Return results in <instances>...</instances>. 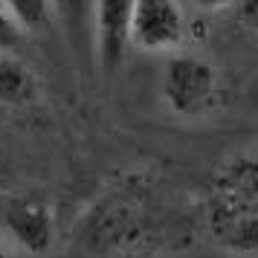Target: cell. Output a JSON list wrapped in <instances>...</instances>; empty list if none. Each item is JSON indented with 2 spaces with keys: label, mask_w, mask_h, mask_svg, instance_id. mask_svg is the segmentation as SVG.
<instances>
[{
  "label": "cell",
  "mask_w": 258,
  "mask_h": 258,
  "mask_svg": "<svg viewBox=\"0 0 258 258\" xmlns=\"http://www.w3.org/2000/svg\"><path fill=\"white\" fill-rule=\"evenodd\" d=\"M203 229L229 255L252 258L258 246V157L252 145L235 148L215 165L203 203Z\"/></svg>",
  "instance_id": "obj_1"
},
{
  "label": "cell",
  "mask_w": 258,
  "mask_h": 258,
  "mask_svg": "<svg viewBox=\"0 0 258 258\" xmlns=\"http://www.w3.org/2000/svg\"><path fill=\"white\" fill-rule=\"evenodd\" d=\"M160 96L177 119H206L221 107V73L206 55L195 49H177L163 64Z\"/></svg>",
  "instance_id": "obj_2"
},
{
  "label": "cell",
  "mask_w": 258,
  "mask_h": 258,
  "mask_svg": "<svg viewBox=\"0 0 258 258\" xmlns=\"http://www.w3.org/2000/svg\"><path fill=\"white\" fill-rule=\"evenodd\" d=\"M188 35V21L180 0H131L128 47L142 52L171 55L183 49Z\"/></svg>",
  "instance_id": "obj_3"
},
{
  "label": "cell",
  "mask_w": 258,
  "mask_h": 258,
  "mask_svg": "<svg viewBox=\"0 0 258 258\" xmlns=\"http://www.w3.org/2000/svg\"><path fill=\"white\" fill-rule=\"evenodd\" d=\"M0 223L12 246H18L21 252L44 255L55 244V209L44 195L26 191L12 198L3 209Z\"/></svg>",
  "instance_id": "obj_4"
},
{
  "label": "cell",
  "mask_w": 258,
  "mask_h": 258,
  "mask_svg": "<svg viewBox=\"0 0 258 258\" xmlns=\"http://www.w3.org/2000/svg\"><path fill=\"white\" fill-rule=\"evenodd\" d=\"M131 0H93V32L99 44V61L107 76L119 70L128 52Z\"/></svg>",
  "instance_id": "obj_5"
},
{
  "label": "cell",
  "mask_w": 258,
  "mask_h": 258,
  "mask_svg": "<svg viewBox=\"0 0 258 258\" xmlns=\"http://www.w3.org/2000/svg\"><path fill=\"white\" fill-rule=\"evenodd\" d=\"M44 84L29 61L18 55H0V107L26 110L41 102Z\"/></svg>",
  "instance_id": "obj_6"
},
{
  "label": "cell",
  "mask_w": 258,
  "mask_h": 258,
  "mask_svg": "<svg viewBox=\"0 0 258 258\" xmlns=\"http://www.w3.org/2000/svg\"><path fill=\"white\" fill-rule=\"evenodd\" d=\"M0 3L9 9L15 24L24 29V35L44 32L52 21V0H0Z\"/></svg>",
  "instance_id": "obj_7"
},
{
  "label": "cell",
  "mask_w": 258,
  "mask_h": 258,
  "mask_svg": "<svg viewBox=\"0 0 258 258\" xmlns=\"http://www.w3.org/2000/svg\"><path fill=\"white\" fill-rule=\"evenodd\" d=\"M24 41H26L24 29L15 24V18L9 15V9L0 3V55H15Z\"/></svg>",
  "instance_id": "obj_8"
},
{
  "label": "cell",
  "mask_w": 258,
  "mask_h": 258,
  "mask_svg": "<svg viewBox=\"0 0 258 258\" xmlns=\"http://www.w3.org/2000/svg\"><path fill=\"white\" fill-rule=\"evenodd\" d=\"M52 12H58L64 24H84V18L93 15V0H52Z\"/></svg>",
  "instance_id": "obj_9"
},
{
  "label": "cell",
  "mask_w": 258,
  "mask_h": 258,
  "mask_svg": "<svg viewBox=\"0 0 258 258\" xmlns=\"http://www.w3.org/2000/svg\"><path fill=\"white\" fill-rule=\"evenodd\" d=\"M235 0H191V6H198L200 12H223L229 9Z\"/></svg>",
  "instance_id": "obj_10"
},
{
  "label": "cell",
  "mask_w": 258,
  "mask_h": 258,
  "mask_svg": "<svg viewBox=\"0 0 258 258\" xmlns=\"http://www.w3.org/2000/svg\"><path fill=\"white\" fill-rule=\"evenodd\" d=\"M0 258H9V246L3 244V241H0Z\"/></svg>",
  "instance_id": "obj_11"
}]
</instances>
